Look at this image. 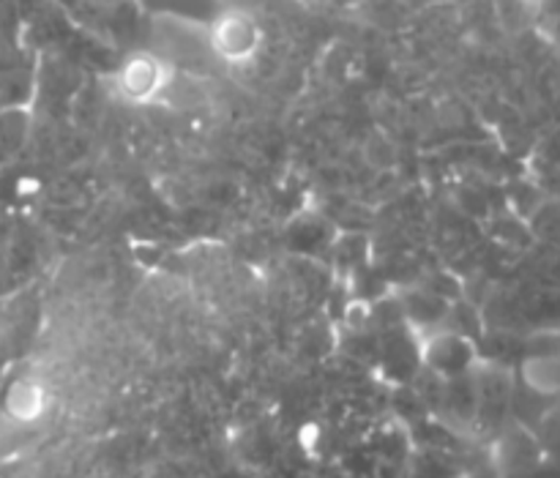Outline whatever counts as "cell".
Segmentation results:
<instances>
[{"label":"cell","mask_w":560,"mask_h":478,"mask_svg":"<svg viewBox=\"0 0 560 478\" xmlns=\"http://www.w3.org/2000/svg\"><path fill=\"white\" fill-rule=\"evenodd\" d=\"M153 47L164 63L180 66L186 71L206 69L217 60L211 42H208V27L184 20V16H156L153 20Z\"/></svg>","instance_id":"cell-1"},{"label":"cell","mask_w":560,"mask_h":478,"mask_svg":"<svg viewBox=\"0 0 560 478\" xmlns=\"http://www.w3.org/2000/svg\"><path fill=\"white\" fill-rule=\"evenodd\" d=\"M208 42H211L217 60H230V63H244L255 55L260 33H257L255 20L244 11H224L208 27Z\"/></svg>","instance_id":"cell-2"},{"label":"cell","mask_w":560,"mask_h":478,"mask_svg":"<svg viewBox=\"0 0 560 478\" xmlns=\"http://www.w3.org/2000/svg\"><path fill=\"white\" fill-rule=\"evenodd\" d=\"M170 69L159 55H131L118 71V91L129 102H151L162 96Z\"/></svg>","instance_id":"cell-3"}]
</instances>
